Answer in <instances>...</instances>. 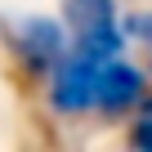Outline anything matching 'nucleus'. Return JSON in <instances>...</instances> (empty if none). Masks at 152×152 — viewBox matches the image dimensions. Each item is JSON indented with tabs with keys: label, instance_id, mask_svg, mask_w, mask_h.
I'll use <instances>...</instances> for the list:
<instances>
[{
	"label": "nucleus",
	"instance_id": "obj_1",
	"mask_svg": "<svg viewBox=\"0 0 152 152\" xmlns=\"http://www.w3.org/2000/svg\"><path fill=\"white\" fill-rule=\"evenodd\" d=\"M63 18L76 36V49H90L99 58L121 54V27H116V0H63Z\"/></svg>",
	"mask_w": 152,
	"mask_h": 152
},
{
	"label": "nucleus",
	"instance_id": "obj_2",
	"mask_svg": "<svg viewBox=\"0 0 152 152\" xmlns=\"http://www.w3.org/2000/svg\"><path fill=\"white\" fill-rule=\"evenodd\" d=\"M103 63L107 58L72 45V54H63V63L54 67V107L58 112H85V107H94Z\"/></svg>",
	"mask_w": 152,
	"mask_h": 152
},
{
	"label": "nucleus",
	"instance_id": "obj_3",
	"mask_svg": "<svg viewBox=\"0 0 152 152\" xmlns=\"http://www.w3.org/2000/svg\"><path fill=\"white\" fill-rule=\"evenodd\" d=\"M134 103H143V76H139L130 63L107 58V63H103V72H99L94 107H99L103 116H121V112H130Z\"/></svg>",
	"mask_w": 152,
	"mask_h": 152
},
{
	"label": "nucleus",
	"instance_id": "obj_4",
	"mask_svg": "<svg viewBox=\"0 0 152 152\" xmlns=\"http://www.w3.org/2000/svg\"><path fill=\"white\" fill-rule=\"evenodd\" d=\"M18 58L27 63V72H49L63 63V31L49 18H27L18 27Z\"/></svg>",
	"mask_w": 152,
	"mask_h": 152
},
{
	"label": "nucleus",
	"instance_id": "obj_5",
	"mask_svg": "<svg viewBox=\"0 0 152 152\" xmlns=\"http://www.w3.org/2000/svg\"><path fill=\"white\" fill-rule=\"evenodd\" d=\"M130 148H134V152H152V121H148V116L130 130Z\"/></svg>",
	"mask_w": 152,
	"mask_h": 152
},
{
	"label": "nucleus",
	"instance_id": "obj_6",
	"mask_svg": "<svg viewBox=\"0 0 152 152\" xmlns=\"http://www.w3.org/2000/svg\"><path fill=\"white\" fill-rule=\"evenodd\" d=\"M130 36H143V40L152 45V14H139V18H130Z\"/></svg>",
	"mask_w": 152,
	"mask_h": 152
},
{
	"label": "nucleus",
	"instance_id": "obj_7",
	"mask_svg": "<svg viewBox=\"0 0 152 152\" xmlns=\"http://www.w3.org/2000/svg\"><path fill=\"white\" fill-rule=\"evenodd\" d=\"M139 107H143V116L152 121V94H143V103H139Z\"/></svg>",
	"mask_w": 152,
	"mask_h": 152
}]
</instances>
